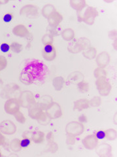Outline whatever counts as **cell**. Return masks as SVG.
Masks as SVG:
<instances>
[{"mask_svg": "<svg viewBox=\"0 0 117 157\" xmlns=\"http://www.w3.org/2000/svg\"><path fill=\"white\" fill-rule=\"evenodd\" d=\"M55 11H56V8L53 6V5L47 4L43 7L41 13L44 17L48 18L50 17L51 14H52Z\"/></svg>", "mask_w": 117, "mask_h": 157, "instance_id": "cb8c5ba5", "label": "cell"}, {"mask_svg": "<svg viewBox=\"0 0 117 157\" xmlns=\"http://www.w3.org/2000/svg\"><path fill=\"white\" fill-rule=\"evenodd\" d=\"M14 18V15L12 13H8L6 14H4L3 17V21L5 23H9L11 22Z\"/></svg>", "mask_w": 117, "mask_h": 157, "instance_id": "d590c367", "label": "cell"}, {"mask_svg": "<svg viewBox=\"0 0 117 157\" xmlns=\"http://www.w3.org/2000/svg\"><path fill=\"white\" fill-rule=\"evenodd\" d=\"M31 140L28 137H24L22 140L19 141V145L21 149H26L30 145Z\"/></svg>", "mask_w": 117, "mask_h": 157, "instance_id": "1f68e13d", "label": "cell"}, {"mask_svg": "<svg viewBox=\"0 0 117 157\" xmlns=\"http://www.w3.org/2000/svg\"><path fill=\"white\" fill-rule=\"evenodd\" d=\"M51 119L47 116V115L45 113V112H44L42 114V115L37 120L40 124L42 125H47V124L49 123Z\"/></svg>", "mask_w": 117, "mask_h": 157, "instance_id": "f546056e", "label": "cell"}, {"mask_svg": "<svg viewBox=\"0 0 117 157\" xmlns=\"http://www.w3.org/2000/svg\"><path fill=\"white\" fill-rule=\"evenodd\" d=\"M90 105L92 107H99L101 104V98L100 96H94L89 101Z\"/></svg>", "mask_w": 117, "mask_h": 157, "instance_id": "4dcf8cb0", "label": "cell"}, {"mask_svg": "<svg viewBox=\"0 0 117 157\" xmlns=\"http://www.w3.org/2000/svg\"><path fill=\"white\" fill-rule=\"evenodd\" d=\"M90 107L89 100L86 98H81L77 100L74 103V109L79 111H82L87 109Z\"/></svg>", "mask_w": 117, "mask_h": 157, "instance_id": "9a60e30c", "label": "cell"}, {"mask_svg": "<svg viewBox=\"0 0 117 157\" xmlns=\"http://www.w3.org/2000/svg\"><path fill=\"white\" fill-rule=\"evenodd\" d=\"M21 14L26 15L28 17L36 18L39 17V9L33 5H28L21 9Z\"/></svg>", "mask_w": 117, "mask_h": 157, "instance_id": "30bf717a", "label": "cell"}, {"mask_svg": "<svg viewBox=\"0 0 117 157\" xmlns=\"http://www.w3.org/2000/svg\"><path fill=\"white\" fill-rule=\"evenodd\" d=\"M45 150L47 153H56L58 150V145L55 141L50 142V143H48Z\"/></svg>", "mask_w": 117, "mask_h": 157, "instance_id": "83f0119b", "label": "cell"}, {"mask_svg": "<svg viewBox=\"0 0 117 157\" xmlns=\"http://www.w3.org/2000/svg\"><path fill=\"white\" fill-rule=\"evenodd\" d=\"M45 107L40 103L35 102L29 109V115L33 119L37 120L45 112Z\"/></svg>", "mask_w": 117, "mask_h": 157, "instance_id": "52a82bcc", "label": "cell"}, {"mask_svg": "<svg viewBox=\"0 0 117 157\" xmlns=\"http://www.w3.org/2000/svg\"><path fill=\"white\" fill-rule=\"evenodd\" d=\"M14 117H15L17 121L21 124H24L26 121V117H24V115L20 111H18L15 114H14Z\"/></svg>", "mask_w": 117, "mask_h": 157, "instance_id": "e575fe53", "label": "cell"}, {"mask_svg": "<svg viewBox=\"0 0 117 157\" xmlns=\"http://www.w3.org/2000/svg\"><path fill=\"white\" fill-rule=\"evenodd\" d=\"M47 140L48 141V143H50V142L55 141V137H54V134L52 132H49L47 134Z\"/></svg>", "mask_w": 117, "mask_h": 157, "instance_id": "b9f144b4", "label": "cell"}, {"mask_svg": "<svg viewBox=\"0 0 117 157\" xmlns=\"http://www.w3.org/2000/svg\"><path fill=\"white\" fill-rule=\"evenodd\" d=\"M32 139L33 142H35L36 144H43L45 141V135L44 132L41 131H35L33 132L32 136Z\"/></svg>", "mask_w": 117, "mask_h": 157, "instance_id": "7402d4cb", "label": "cell"}, {"mask_svg": "<svg viewBox=\"0 0 117 157\" xmlns=\"http://www.w3.org/2000/svg\"><path fill=\"white\" fill-rule=\"evenodd\" d=\"M77 88L81 92L86 93L90 90V85L87 82L85 81H82L77 84Z\"/></svg>", "mask_w": 117, "mask_h": 157, "instance_id": "4316f807", "label": "cell"}, {"mask_svg": "<svg viewBox=\"0 0 117 157\" xmlns=\"http://www.w3.org/2000/svg\"><path fill=\"white\" fill-rule=\"evenodd\" d=\"M91 47L90 41L86 37L75 38L67 45V50L72 54H78Z\"/></svg>", "mask_w": 117, "mask_h": 157, "instance_id": "6da1fadb", "label": "cell"}, {"mask_svg": "<svg viewBox=\"0 0 117 157\" xmlns=\"http://www.w3.org/2000/svg\"><path fill=\"white\" fill-rule=\"evenodd\" d=\"M20 109V103L16 99H9L5 104V110L9 114L14 115Z\"/></svg>", "mask_w": 117, "mask_h": 157, "instance_id": "ba28073f", "label": "cell"}, {"mask_svg": "<svg viewBox=\"0 0 117 157\" xmlns=\"http://www.w3.org/2000/svg\"><path fill=\"white\" fill-rule=\"evenodd\" d=\"M70 3L73 9L79 12L87 7V3L85 0H71Z\"/></svg>", "mask_w": 117, "mask_h": 157, "instance_id": "e0dca14e", "label": "cell"}, {"mask_svg": "<svg viewBox=\"0 0 117 157\" xmlns=\"http://www.w3.org/2000/svg\"><path fill=\"white\" fill-rule=\"evenodd\" d=\"M98 141L99 140L96 138L95 135H89L82 140V143L86 149L93 150L98 145Z\"/></svg>", "mask_w": 117, "mask_h": 157, "instance_id": "8fae6325", "label": "cell"}, {"mask_svg": "<svg viewBox=\"0 0 117 157\" xmlns=\"http://www.w3.org/2000/svg\"><path fill=\"white\" fill-rule=\"evenodd\" d=\"M17 130V128L13 122L7 120L0 124V131L6 134H13Z\"/></svg>", "mask_w": 117, "mask_h": 157, "instance_id": "4fadbf2b", "label": "cell"}, {"mask_svg": "<svg viewBox=\"0 0 117 157\" xmlns=\"http://www.w3.org/2000/svg\"><path fill=\"white\" fill-rule=\"evenodd\" d=\"M56 50L53 44H47L44 46L42 51V56L45 60L51 62L55 60L56 58Z\"/></svg>", "mask_w": 117, "mask_h": 157, "instance_id": "8992f818", "label": "cell"}, {"mask_svg": "<svg viewBox=\"0 0 117 157\" xmlns=\"http://www.w3.org/2000/svg\"><path fill=\"white\" fill-rule=\"evenodd\" d=\"M33 77L30 72H24L21 75V81L26 85H30L33 82Z\"/></svg>", "mask_w": 117, "mask_h": 157, "instance_id": "d4e9b609", "label": "cell"}, {"mask_svg": "<svg viewBox=\"0 0 117 157\" xmlns=\"http://www.w3.org/2000/svg\"><path fill=\"white\" fill-rule=\"evenodd\" d=\"M54 41L53 36L51 34H45L42 37V42L44 45H47V44H52Z\"/></svg>", "mask_w": 117, "mask_h": 157, "instance_id": "d6a6232c", "label": "cell"}, {"mask_svg": "<svg viewBox=\"0 0 117 157\" xmlns=\"http://www.w3.org/2000/svg\"><path fill=\"white\" fill-rule=\"evenodd\" d=\"M11 50L15 53H20L23 49V47L18 43H13L11 45Z\"/></svg>", "mask_w": 117, "mask_h": 157, "instance_id": "836d02e7", "label": "cell"}, {"mask_svg": "<svg viewBox=\"0 0 117 157\" xmlns=\"http://www.w3.org/2000/svg\"><path fill=\"white\" fill-rule=\"evenodd\" d=\"M94 75L96 78H107V71L105 70L104 68L97 67L94 71Z\"/></svg>", "mask_w": 117, "mask_h": 157, "instance_id": "484cf974", "label": "cell"}, {"mask_svg": "<svg viewBox=\"0 0 117 157\" xmlns=\"http://www.w3.org/2000/svg\"><path fill=\"white\" fill-rule=\"evenodd\" d=\"M106 131V138L110 141H114L116 139V130L113 128L107 130Z\"/></svg>", "mask_w": 117, "mask_h": 157, "instance_id": "f1b7e54d", "label": "cell"}, {"mask_svg": "<svg viewBox=\"0 0 117 157\" xmlns=\"http://www.w3.org/2000/svg\"><path fill=\"white\" fill-rule=\"evenodd\" d=\"M0 50L4 53H7L11 50V46L7 43H3L0 46Z\"/></svg>", "mask_w": 117, "mask_h": 157, "instance_id": "f35d334b", "label": "cell"}, {"mask_svg": "<svg viewBox=\"0 0 117 157\" xmlns=\"http://www.w3.org/2000/svg\"><path fill=\"white\" fill-rule=\"evenodd\" d=\"M111 61V56L109 54L106 52H101L99 55H97L96 57V62L97 66L101 68H105L109 65Z\"/></svg>", "mask_w": 117, "mask_h": 157, "instance_id": "9c48e42d", "label": "cell"}, {"mask_svg": "<svg viewBox=\"0 0 117 157\" xmlns=\"http://www.w3.org/2000/svg\"><path fill=\"white\" fill-rule=\"evenodd\" d=\"M96 88L99 94L101 96H107L112 90L111 83L107 80L106 78H97L96 81Z\"/></svg>", "mask_w": 117, "mask_h": 157, "instance_id": "5b68a950", "label": "cell"}, {"mask_svg": "<svg viewBox=\"0 0 117 157\" xmlns=\"http://www.w3.org/2000/svg\"><path fill=\"white\" fill-rule=\"evenodd\" d=\"M23 97L25 99V100L22 101V104L24 107H30L35 103L34 96L31 92H24L23 93Z\"/></svg>", "mask_w": 117, "mask_h": 157, "instance_id": "ac0fdd59", "label": "cell"}, {"mask_svg": "<svg viewBox=\"0 0 117 157\" xmlns=\"http://www.w3.org/2000/svg\"><path fill=\"white\" fill-rule=\"evenodd\" d=\"M97 155L101 157H109L112 156V147L109 144H102L96 148Z\"/></svg>", "mask_w": 117, "mask_h": 157, "instance_id": "7c38bea8", "label": "cell"}, {"mask_svg": "<svg viewBox=\"0 0 117 157\" xmlns=\"http://www.w3.org/2000/svg\"><path fill=\"white\" fill-rule=\"evenodd\" d=\"M13 32L15 36L22 37H28L29 34H30L28 29L25 26L22 25V24H20V25H18L16 27H14L13 29Z\"/></svg>", "mask_w": 117, "mask_h": 157, "instance_id": "2e32d148", "label": "cell"}, {"mask_svg": "<svg viewBox=\"0 0 117 157\" xmlns=\"http://www.w3.org/2000/svg\"><path fill=\"white\" fill-rule=\"evenodd\" d=\"M82 55H83L84 57H85L86 59L92 60V59H94L96 57L97 55V52L96 48L90 47L89 48H86V50L82 51Z\"/></svg>", "mask_w": 117, "mask_h": 157, "instance_id": "603a6c76", "label": "cell"}, {"mask_svg": "<svg viewBox=\"0 0 117 157\" xmlns=\"http://www.w3.org/2000/svg\"><path fill=\"white\" fill-rule=\"evenodd\" d=\"M66 141L67 144L68 145H74L75 144L76 141V137L67 134V138H66Z\"/></svg>", "mask_w": 117, "mask_h": 157, "instance_id": "ab89813d", "label": "cell"}, {"mask_svg": "<svg viewBox=\"0 0 117 157\" xmlns=\"http://www.w3.org/2000/svg\"><path fill=\"white\" fill-rule=\"evenodd\" d=\"M47 19L50 26L52 28H56L60 25V24L62 22L64 18H63V16L59 12H57L56 11L52 14H51L50 17Z\"/></svg>", "mask_w": 117, "mask_h": 157, "instance_id": "5bb4252c", "label": "cell"}, {"mask_svg": "<svg viewBox=\"0 0 117 157\" xmlns=\"http://www.w3.org/2000/svg\"><path fill=\"white\" fill-rule=\"evenodd\" d=\"M78 120H79V122H81V123L85 124L88 122V117L85 114H82L79 117Z\"/></svg>", "mask_w": 117, "mask_h": 157, "instance_id": "60d3db41", "label": "cell"}, {"mask_svg": "<svg viewBox=\"0 0 117 157\" xmlns=\"http://www.w3.org/2000/svg\"><path fill=\"white\" fill-rule=\"evenodd\" d=\"M7 59L3 56H0V71L4 70V69L7 67Z\"/></svg>", "mask_w": 117, "mask_h": 157, "instance_id": "74e56055", "label": "cell"}, {"mask_svg": "<svg viewBox=\"0 0 117 157\" xmlns=\"http://www.w3.org/2000/svg\"><path fill=\"white\" fill-rule=\"evenodd\" d=\"M4 141H5V137L2 134L1 132H0V146H1L4 143Z\"/></svg>", "mask_w": 117, "mask_h": 157, "instance_id": "7bdbcfd3", "label": "cell"}, {"mask_svg": "<svg viewBox=\"0 0 117 157\" xmlns=\"http://www.w3.org/2000/svg\"><path fill=\"white\" fill-rule=\"evenodd\" d=\"M84 75L80 71L73 72L67 77L68 81H69L70 82L76 83V84L82 81H84Z\"/></svg>", "mask_w": 117, "mask_h": 157, "instance_id": "d6986e66", "label": "cell"}, {"mask_svg": "<svg viewBox=\"0 0 117 157\" xmlns=\"http://www.w3.org/2000/svg\"><path fill=\"white\" fill-rule=\"evenodd\" d=\"M65 85L64 78L61 76L56 77L52 80V86L57 91H60Z\"/></svg>", "mask_w": 117, "mask_h": 157, "instance_id": "44dd1931", "label": "cell"}, {"mask_svg": "<svg viewBox=\"0 0 117 157\" xmlns=\"http://www.w3.org/2000/svg\"><path fill=\"white\" fill-rule=\"evenodd\" d=\"M95 136L98 140H102L106 138V131L99 130L95 134Z\"/></svg>", "mask_w": 117, "mask_h": 157, "instance_id": "8d00e7d4", "label": "cell"}, {"mask_svg": "<svg viewBox=\"0 0 117 157\" xmlns=\"http://www.w3.org/2000/svg\"><path fill=\"white\" fill-rule=\"evenodd\" d=\"M62 37L63 39H64L65 41L70 42L72 41L73 39L75 38V32L73 29L71 28H66L64 30H63L61 33Z\"/></svg>", "mask_w": 117, "mask_h": 157, "instance_id": "ffe728a7", "label": "cell"}, {"mask_svg": "<svg viewBox=\"0 0 117 157\" xmlns=\"http://www.w3.org/2000/svg\"><path fill=\"white\" fill-rule=\"evenodd\" d=\"M85 127L84 124H82L79 121H71L69 122L66 127L67 134L74 136H79L85 132Z\"/></svg>", "mask_w": 117, "mask_h": 157, "instance_id": "3957f363", "label": "cell"}, {"mask_svg": "<svg viewBox=\"0 0 117 157\" xmlns=\"http://www.w3.org/2000/svg\"><path fill=\"white\" fill-rule=\"evenodd\" d=\"M2 156H3V155H2V153L1 151H0V157H2Z\"/></svg>", "mask_w": 117, "mask_h": 157, "instance_id": "ee69618b", "label": "cell"}, {"mask_svg": "<svg viewBox=\"0 0 117 157\" xmlns=\"http://www.w3.org/2000/svg\"><path fill=\"white\" fill-rule=\"evenodd\" d=\"M45 112L51 119H59L62 116L61 106L56 102H51L48 104L45 108Z\"/></svg>", "mask_w": 117, "mask_h": 157, "instance_id": "277c9868", "label": "cell"}, {"mask_svg": "<svg viewBox=\"0 0 117 157\" xmlns=\"http://www.w3.org/2000/svg\"><path fill=\"white\" fill-rule=\"evenodd\" d=\"M99 16L97 10L94 7H87L82 15L79 14L78 16V20L79 22H84L88 25H93L96 18Z\"/></svg>", "mask_w": 117, "mask_h": 157, "instance_id": "7a4b0ae2", "label": "cell"}]
</instances>
